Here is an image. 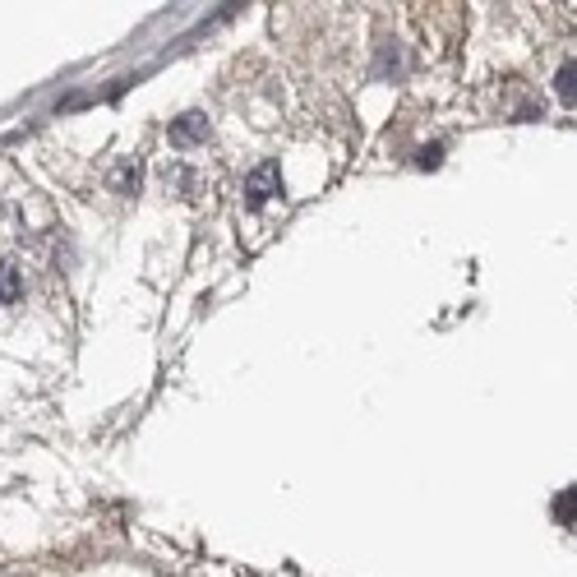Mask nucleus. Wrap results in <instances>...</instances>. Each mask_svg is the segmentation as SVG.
<instances>
[{
    "instance_id": "5",
    "label": "nucleus",
    "mask_w": 577,
    "mask_h": 577,
    "mask_svg": "<svg viewBox=\"0 0 577 577\" xmlns=\"http://www.w3.org/2000/svg\"><path fill=\"white\" fill-rule=\"evenodd\" d=\"M134 185H139V162H134V157H125L121 171H116V190H121V194H134Z\"/></svg>"
},
{
    "instance_id": "4",
    "label": "nucleus",
    "mask_w": 577,
    "mask_h": 577,
    "mask_svg": "<svg viewBox=\"0 0 577 577\" xmlns=\"http://www.w3.org/2000/svg\"><path fill=\"white\" fill-rule=\"evenodd\" d=\"M19 291H24V282H19V268L0 264V305H14V301H19Z\"/></svg>"
},
{
    "instance_id": "1",
    "label": "nucleus",
    "mask_w": 577,
    "mask_h": 577,
    "mask_svg": "<svg viewBox=\"0 0 577 577\" xmlns=\"http://www.w3.org/2000/svg\"><path fill=\"white\" fill-rule=\"evenodd\" d=\"M245 194H250V204H264L273 194H282V171L277 162H264V167L250 171V181H245Z\"/></svg>"
},
{
    "instance_id": "3",
    "label": "nucleus",
    "mask_w": 577,
    "mask_h": 577,
    "mask_svg": "<svg viewBox=\"0 0 577 577\" xmlns=\"http://www.w3.org/2000/svg\"><path fill=\"white\" fill-rule=\"evenodd\" d=\"M554 522L568 531H577V485H568V490H559V499H554Z\"/></svg>"
},
{
    "instance_id": "2",
    "label": "nucleus",
    "mask_w": 577,
    "mask_h": 577,
    "mask_svg": "<svg viewBox=\"0 0 577 577\" xmlns=\"http://www.w3.org/2000/svg\"><path fill=\"white\" fill-rule=\"evenodd\" d=\"M171 144H176V148L208 144V116L190 111V116H181V121H171Z\"/></svg>"
},
{
    "instance_id": "6",
    "label": "nucleus",
    "mask_w": 577,
    "mask_h": 577,
    "mask_svg": "<svg viewBox=\"0 0 577 577\" xmlns=\"http://www.w3.org/2000/svg\"><path fill=\"white\" fill-rule=\"evenodd\" d=\"M554 84H559V97H564V102H577V65L568 61L564 70H559V79H554Z\"/></svg>"
}]
</instances>
